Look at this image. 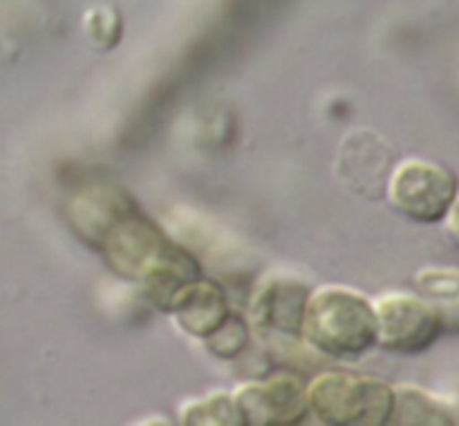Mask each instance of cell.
<instances>
[{"mask_svg":"<svg viewBox=\"0 0 459 426\" xmlns=\"http://www.w3.org/2000/svg\"><path fill=\"white\" fill-rule=\"evenodd\" d=\"M300 339L323 357H361L377 348L375 303L350 285L327 283L309 290Z\"/></svg>","mask_w":459,"mask_h":426,"instance_id":"obj_2","label":"cell"},{"mask_svg":"<svg viewBox=\"0 0 459 426\" xmlns=\"http://www.w3.org/2000/svg\"><path fill=\"white\" fill-rule=\"evenodd\" d=\"M179 424L184 426H242L233 393L211 390L202 397L188 399L179 411Z\"/></svg>","mask_w":459,"mask_h":426,"instance_id":"obj_10","label":"cell"},{"mask_svg":"<svg viewBox=\"0 0 459 426\" xmlns=\"http://www.w3.org/2000/svg\"><path fill=\"white\" fill-rule=\"evenodd\" d=\"M457 191L455 173L424 157H406L397 161L385 179V196L393 209L421 224L442 222Z\"/></svg>","mask_w":459,"mask_h":426,"instance_id":"obj_4","label":"cell"},{"mask_svg":"<svg viewBox=\"0 0 459 426\" xmlns=\"http://www.w3.org/2000/svg\"><path fill=\"white\" fill-rule=\"evenodd\" d=\"M67 222L121 278L137 283L160 309L184 283L202 276L200 263L115 184H88L67 200Z\"/></svg>","mask_w":459,"mask_h":426,"instance_id":"obj_1","label":"cell"},{"mask_svg":"<svg viewBox=\"0 0 459 426\" xmlns=\"http://www.w3.org/2000/svg\"><path fill=\"white\" fill-rule=\"evenodd\" d=\"M390 424L444 426L455 424V415L442 399L420 386H394V411Z\"/></svg>","mask_w":459,"mask_h":426,"instance_id":"obj_9","label":"cell"},{"mask_svg":"<svg viewBox=\"0 0 459 426\" xmlns=\"http://www.w3.org/2000/svg\"><path fill=\"white\" fill-rule=\"evenodd\" d=\"M166 312L173 314L178 326L188 336L204 341L227 321L233 309L220 283L197 276L175 291Z\"/></svg>","mask_w":459,"mask_h":426,"instance_id":"obj_8","label":"cell"},{"mask_svg":"<svg viewBox=\"0 0 459 426\" xmlns=\"http://www.w3.org/2000/svg\"><path fill=\"white\" fill-rule=\"evenodd\" d=\"M421 296L442 305L459 294V269L457 267H426L415 276Z\"/></svg>","mask_w":459,"mask_h":426,"instance_id":"obj_12","label":"cell"},{"mask_svg":"<svg viewBox=\"0 0 459 426\" xmlns=\"http://www.w3.org/2000/svg\"><path fill=\"white\" fill-rule=\"evenodd\" d=\"M439 312H442V321H444V330H455L459 332V294L455 299L446 300V303L437 305Z\"/></svg>","mask_w":459,"mask_h":426,"instance_id":"obj_13","label":"cell"},{"mask_svg":"<svg viewBox=\"0 0 459 426\" xmlns=\"http://www.w3.org/2000/svg\"><path fill=\"white\" fill-rule=\"evenodd\" d=\"M249 335H251V326L249 321H247V317H242V314L238 312H231L227 321H224L213 335L206 336L202 343H204V348L209 350L213 357L236 359L240 357V354L247 350V345H249Z\"/></svg>","mask_w":459,"mask_h":426,"instance_id":"obj_11","label":"cell"},{"mask_svg":"<svg viewBox=\"0 0 459 426\" xmlns=\"http://www.w3.org/2000/svg\"><path fill=\"white\" fill-rule=\"evenodd\" d=\"M242 426H296L309 415L305 384L294 375L247 381L233 390Z\"/></svg>","mask_w":459,"mask_h":426,"instance_id":"obj_6","label":"cell"},{"mask_svg":"<svg viewBox=\"0 0 459 426\" xmlns=\"http://www.w3.org/2000/svg\"><path fill=\"white\" fill-rule=\"evenodd\" d=\"M372 303L377 314V348L397 354L424 352L444 332L442 312L426 296L385 291Z\"/></svg>","mask_w":459,"mask_h":426,"instance_id":"obj_5","label":"cell"},{"mask_svg":"<svg viewBox=\"0 0 459 426\" xmlns=\"http://www.w3.org/2000/svg\"><path fill=\"white\" fill-rule=\"evenodd\" d=\"M444 222H446V229H448V233H451L453 242L459 247V191H457L455 200H453L451 209H448L446 218H444Z\"/></svg>","mask_w":459,"mask_h":426,"instance_id":"obj_14","label":"cell"},{"mask_svg":"<svg viewBox=\"0 0 459 426\" xmlns=\"http://www.w3.org/2000/svg\"><path fill=\"white\" fill-rule=\"evenodd\" d=\"M309 287L294 276H273L263 278L254 287L247 305V321L251 330L260 335L278 336H299L303 309L307 303Z\"/></svg>","mask_w":459,"mask_h":426,"instance_id":"obj_7","label":"cell"},{"mask_svg":"<svg viewBox=\"0 0 459 426\" xmlns=\"http://www.w3.org/2000/svg\"><path fill=\"white\" fill-rule=\"evenodd\" d=\"M305 393L309 415L325 426H384L394 411V386L379 377L325 370Z\"/></svg>","mask_w":459,"mask_h":426,"instance_id":"obj_3","label":"cell"}]
</instances>
